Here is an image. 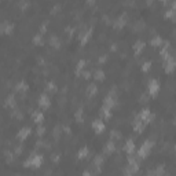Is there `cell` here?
Returning <instances> with one entry per match:
<instances>
[{
	"label": "cell",
	"mask_w": 176,
	"mask_h": 176,
	"mask_svg": "<svg viewBox=\"0 0 176 176\" xmlns=\"http://www.w3.org/2000/svg\"><path fill=\"white\" fill-rule=\"evenodd\" d=\"M43 162V157L39 154H32L29 160L25 162V167H33V168H39Z\"/></svg>",
	"instance_id": "cell-1"
},
{
	"label": "cell",
	"mask_w": 176,
	"mask_h": 176,
	"mask_svg": "<svg viewBox=\"0 0 176 176\" xmlns=\"http://www.w3.org/2000/svg\"><path fill=\"white\" fill-rule=\"evenodd\" d=\"M147 91L150 96H157V94L160 92V81L157 79H151L149 81V85H147Z\"/></svg>",
	"instance_id": "cell-2"
},
{
	"label": "cell",
	"mask_w": 176,
	"mask_h": 176,
	"mask_svg": "<svg viewBox=\"0 0 176 176\" xmlns=\"http://www.w3.org/2000/svg\"><path fill=\"white\" fill-rule=\"evenodd\" d=\"M153 146H154V143H153V142H150V140L145 142V143L142 145V147L139 149V157H140V158H146V157H147V156H149V153L151 151V149H153Z\"/></svg>",
	"instance_id": "cell-3"
},
{
	"label": "cell",
	"mask_w": 176,
	"mask_h": 176,
	"mask_svg": "<svg viewBox=\"0 0 176 176\" xmlns=\"http://www.w3.org/2000/svg\"><path fill=\"white\" fill-rule=\"evenodd\" d=\"M138 118L140 121H143V123H150L151 120H153V114H151L150 109H143L140 113H139Z\"/></svg>",
	"instance_id": "cell-4"
},
{
	"label": "cell",
	"mask_w": 176,
	"mask_h": 176,
	"mask_svg": "<svg viewBox=\"0 0 176 176\" xmlns=\"http://www.w3.org/2000/svg\"><path fill=\"white\" fill-rule=\"evenodd\" d=\"M39 106L41 107V109H44V110L48 109L51 106V99L45 94L40 95V98H39Z\"/></svg>",
	"instance_id": "cell-5"
},
{
	"label": "cell",
	"mask_w": 176,
	"mask_h": 176,
	"mask_svg": "<svg viewBox=\"0 0 176 176\" xmlns=\"http://www.w3.org/2000/svg\"><path fill=\"white\" fill-rule=\"evenodd\" d=\"M92 129H94L96 133H101L106 129V125H105V123L101 121V120H94L92 121Z\"/></svg>",
	"instance_id": "cell-6"
},
{
	"label": "cell",
	"mask_w": 176,
	"mask_h": 176,
	"mask_svg": "<svg viewBox=\"0 0 176 176\" xmlns=\"http://www.w3.org/2000/svg\"><path fill=\"white\" fill-rule=\"evenodd\" d=\"M91 35H92V28H89L87 32H84V33H81V35L79 36V39H80V43L84 45V44H85L88 40L91 39Z\"/></svg>",
	"instance_id": "cell-7"
},
{
	"label": "cell",
	"mask_w": 176,
	"mask_h": 176,
	"mask_svg": "<svg viewBox=\"0 0 176 176\" xmlns=\"http://www.w3.org/2000/svg\"><path fill=\"white\" fill-rule=\"evenodd\" d=\"M29 135H30V128H29V127H25V128H22V129L18 132V139L19 140H25Z\"/></svg>",
	"instance_id": "cell-8"
},
{
	"label": "cell",
	"mask_w": 176,
	"mask_h": 176,
	"mask_svg": "<svg viewBox=\"0 0 176 176\" xmlns=\"http://www.w3.org/2000/svg\"><path fill=\"white\" fill-rule=\"evenodd\" d=\"M143 50H145V43L143 41H136V43L133 44V51H135L136 55H139Z\"/></svg>",
	"instance_id": "cell-9"
},
{
	"label": "cell",
	"mask_w": 176,
	"mask_h": 176,
	"mask_svg": "<svg viewBox=\"0 0 176 176\" xmlns=\"http://www.w3.org/2000/svg\"><path fill=\"white\" fill-rule=\"evenodd\" d=\"M133 150H135V143H133V140H127V145H125V151L128 153V154H132L133 153Z\"/></svg>",
	"instance_id": "cell-10"
},
{
	"label": "cell",
	"mask_w": 176,
	"mask_h": 176,
	"mask_svg": "<svg viewBox=\"0 0 176 176\" xmlns=\"http://www.w3.org/2000/svg\"><path fill=\"white\" fill-rule=\"evenodd\" d=\"M96 92H98V88H96V85H95V84H89V85L87 87L88 96H94V95H96Z\"/></svg>",
	"instance_id": "cell-11"
},
{
	"label": "cell",
	"mask_w": 176,
	"mask_h": 176,
	"mask_svg": "<svg viewBox=\"0 0 176 176\" xmlns=\"http://www.w3.org/2000/svg\"><path fill=\"white\" fill-rule=\"evenodd\" d=\"M43 120H44V114L41 113V112H35V113H33V121H35V123L40 124Z\"/></svg>",
	"instance_id": "cell-12"
},
{
	"label": "cell",
	"mask_w": 176,
	"mask_h": 176,
	"mask_svg": "<svg viewBox=\"0 0 176 176\" xmlns=\"http://www.w3.org/2000/svg\"><path fill=\"white\" fill-rule=\"evenodd\" d=\"M15 89L19 91V92H25V91H28V84L24 83V81H21V83H18V84L15 85Z\"/></svg>",
	"instance_id": "cell-13"
},
{
	"label": "cell",
	"mask_w": 176,
	"mask_h": 176,
	"mask_svg": "<svg viewBox=\"0 0 176 176\" xmlns=\"http://www.w3.org/2000/svg\"><path fill=\"white\" fill-rule=\"evenodd\" d=\"M50 44L52 47H55V48H59V47H61V41H59V39H58L57 36H51Z\"/></svg>",
	"instance_id": "cell-14"
},
{
	"label": "cell",
	"mask_w": 176,
	"mask_h": 176,
	"mask_svg": "<svg viewBox=\"0 0 176 176\" xmlns=\"http://www.w3.org/2000/svg\"><path fill=\"white\" fill-rule=\"evenodd\" d=\"M94 79L95 80H99V81H103L105 80V73L102 70H96L94 73Z\"/></svg>",
	"instance_id": "cell-15"
},
{
	"label": "cell",
	"mask_w": 176,
	"mask_h": 176,
	"mask_svg": "<svg viewBox=\"0 0 176 176\" xmlns=\"http://www.w3.org/2000/svg\"><path fill=\"white\" fill-rule=\"evenodd\" d=\"M88 156V149L87 147H83V149H80V151H79V154H77V157L80 158V160H83V158H85Z\"/></svg>",
	"instance_id": "cell-16"
},
{
	"label": "cell",
	"mask_w": 176,
	"mask_h": 176,
	"mask_svg": "<svg viewBox=\"0 0 176 176\" xmlns=\"http://www.w3.org/2000/svg\"><path fill=\"white\" fill-rule=\"evenodd\" d=\"M161 44H162V39L160 37V36H156L154 39H151V45L158 47V45H161Z\"/></svg>",
	"instance_id": "cell-17"
},
{
	"label": "cell",
	"mask_w": 176,
	"mask_h": 176,
	"mask_svg": "<svg viewBox=\"0 0 176 176\" xmlns=\"http://www.w3.org/2000/svg\"><path fill=\"white\" fill-rule=\"evenodd\" d=\"M114 149H116L114 142H107V145H106V151H107V153H113Z\"/></svg>",
	"instance_id": "cell-18"
},
{
	"label": "cell",
	"mask_w": 176,
	"mask_h": 176,
	"mask_svg": "<svg viewBox=\"0 0 176 176\" xmlns=\"http://www.w3.org/2000/svg\"><path fill=\"white\" fill-rule=\"evenodd\" d=\"M6 105L7 106H15V101H14V96H8V98H7V101H6Z\"/></svg>",
	"instance_id": "cell-19"
},
{
	"label": "cell",
	"mask_w": 176,
	"mask_h": 176,
	"mask_svg": "<svg viewBox=\"0 0 176 176\" xmlns=\"http://www.w3.org/2000/svg\"><path fill=\"white\" fill-rule=\"evenodd\" d=\"M151 69V62H145L142 65V72H149Z\"/></svg>",
	"instance_id": "cell-20"
},
{
	"label": "cell",
	"mask_w": 176,
	"mask_h": 176,
	"mask_svg": "<svg viewBox=\"0 0 176 176\" xmlns=\"http://www.w3.org/2000/svg\"><path fill=\"white\" fill-rule=\"evenodd\" d=\"M33 43L37 44V45L41 44V33H39V35H36V36L33 37Z\"/></svg>",
	"instance_id": "cell-21"
},
{
	"label": "cell",
	"mask_w": 176,
	"mask_h": 176,
	"mask_svg": "<svg viewBox=\"0 0 176 176\" xmlns=\"http://www.w3.org/2000/svg\"><path fill=\"white\" fill-rule=\"evenodd\" d=\"M47 88H48V91H51V92H55V91H57V85H55L54 83H48V84H47Z\"/></svg>",
	"instance_id": "cell-22"
},
{
	"label": "cell",
	"mask_w": 176,
	"mask_h": 176,
	"mask_svg": "<svg viewBox=\"0 0 176 176\" xmlns=\"http://www.w3.org/2000/svg\"><path fill=\"white\" fill-rule=\"evenodd\" d=\"M81 74H83V77H84V79H91V76H92V74H91V72H88V70H84Z\"/></svg>",
	"instance_id": "cell-23"
},
{
	"label": "cell",
	"mask_w": 176,
	"mask_h": 176,
	"mask_svg": "<svg viewBox=\"0 0 176 176\" xmlns=\"http://www.w3.org/2000/svg\"><path fill=\"white\" fill-rule=\"evenodd\" d=\"M44 132H45V128H44L43 125H40V127L37 128V133H39V135H43Z\"/></svg>",
	"instance_id": "cell-24"
}]
</instances>
